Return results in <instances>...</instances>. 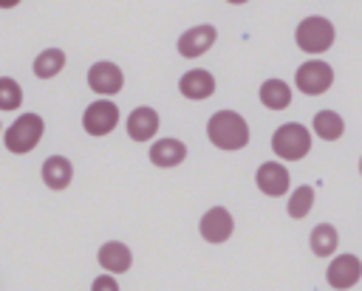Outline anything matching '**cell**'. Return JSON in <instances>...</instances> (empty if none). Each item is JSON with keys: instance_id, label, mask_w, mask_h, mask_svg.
Listing matches in <instances>:
<instances>
[{"instance_id": "cell-17", "label": "cell", "mask_w": 362, "mask_h": 291, "mask_svg": "<svg viewBox=\"0 0 362 291\" xmlns=\"http://www.w3.org/2000/svg\"><path fill=\"white\" fill-rule=\"evenodd\" d=\"M260 102L269 110H286L291 105V88L283 79H266L260 85Z\"/></svg>"}, {"instance_id": "cell-10", "label": "cell", "mask_w": 362, "mask_h": 291, "mask_svg": "<svg viewBox=\"0 0 362 291\" xmlns=\"http://www.w3.org/2000/svg\"><path fill=\"white\" fill-rule=\"evenodd\" d=\"M215 37H218L215 25H209V23L206 25H195V28H189V31H184L178 37V54L187 57V59H195V57L206 54L215 45Z\"/></svg>"}, {"instance_id": "cell-16", "label": "cell", "mask_w": 362, "mask_h": 291, "mask_svg": "<svg viewBox=\"0 0 362 291\" xmlns=\"http://www.w3.org/2000/svg\"><path fill=\"white\" fill-rule=\"evenodd\" d=\"M187 158V147L178 138H158L150 147V161L156 167H178Z\"/></svg>"}, {"instance_id": "cell-20", "label": "cell", "mask_w": 362, "mask_h": 291, "mask_svg": "<svg viewBox=\"0 0 362 291\" xmlns=\"http://www.w3.org/2000/svg\"><path fill=\"white\" fill-rule=\"evenodd\" d=\"M314 133L325 141H337L342 133H345V121L337 110H320L314 116Z\"/></svg>"}, {"instance_id": "cell-19", "label": "cell", "mask_w": 362, "mask_h": 291, "mask_svg": "<svg viewBox=\"0 0 362 291\" xmlns=\"http://www.w3.org/2000/svg\"><path fill=\"white\" fill-rule=\"evenodd\" d=\"M62 68H65V51H59V48H45V51L37 54V59H34V76H37V79H51V76H57Z\"/></svg>"}, {"instance_id": "cell-11", "label": "cell", "mask_w": 362, "mask_h": 291, "mask_svg": "<svg viewBox=\"0 0 362 291\" xmlns=\"http://www.w3.org/2000/svg\"><path fill=\"white\" fill-rule=\"evenodd\" d=\"M198 229H201V237H204V240H209V243H223V240H229V234H232V229H235V220H232V215H229L223 206H212L209 212H204Z\"/></svg>"}, {"instance_id": "cell-4", "label": "cell", "mask_w": 362, "mask_h": 291, "mask_svg": "<svg viewBox=\"0 0 362 291\" xmlns=\"http://www.w3.org/2000/svg\"><path fill=\"white\" fill-rule=\"evenodd\" d=\"M294 40H297L300 51H305V54H322V51H328L334 45V25L325 17H305L297 25Z\"/></svg>"}, {"instance_id": "cell-7", "label": "cell", "mask_w": 362, "mask_h": 291, "mask_svg": "<svg viewBox=\"0 0 362 291\" xmlns=\"http://www.w3.org/2000/svg\"><path fill=\"white\" fill-rule=\"evenodd\" d=\"M362 277V260L356 254H339L328 263L325 268V280L331 288L337 291H345V288H354Z\"/></svg>"}, {"instance_id": "cell-23", "label": "cell", "mask_w": 362, "mask_h": 291, "mask_svg": "<svg viewBox=\"0 0 362 291\" xmlns=\"http://www.w3.org/2000/svg\"><path fill=\"white\" fill-rule=\"evenodd\" d=\"M90 291H119V283L110 277V274H99L90 285Z\"/></svg>"}, {"instance_id": "cell-18", "label": "cell", "mask_w": 362, "mask_h": 291, "mask_svg": "<svg viewBox=\"0 0 362 291\" xmlns=\"http://www.w3.org/2000/svg\"><path fill=\"white\" fill-rule=\"evenodd\" d=\"M311 251L317 254V257H331L334 251H337V243H339V234H337V229L331 226V223H317L314 229H311Z\"/></svg>"}, {"instance_id": "cell-14", "label": "cell", "mask_w": 362, "mask_h": 291, "mask_svg": "<svg viewBox=\"0 0 362 291\" xmlns=\"http://www.w3.org/2000/svg\"><path fill=\"white\" fill-rule=\"evenodd\" d=\"M156 130H158V113L153 107H136L127 116V136L133 141H147L156 136Z\"/></svg>"}, {"instance_id": "cell-12", "label": "cell", "mask_w": 362, "mask_h": 291, "mask_svg": "<svg viewBox=\"0 0 362 291\" xmlns=\"http://www.w3.org/2000/svg\"><path fill=\"white\" fill-rule=\"evenodd\" d=\"M178 90H181V96L195 99V102L198 99H209L215 93V76L209 71H204V68H192V71H187L181 76Z\"/></svg>"}, {"instance_id": "cell-21", "label": "cell", "mask_w": 362, "mask_h": 291, "mask_svg": "<svg viewBox=\"0 0 362 291\" xmlns=\"http://www.w3.org/2000/svg\"><path fill=\"white\" fill-rule=\"evenodd\" d=\"M311 206H314V189L308 186V184H303V186H297L294 192H291V198H288V215L294 218V220H300V218H305L308 212H311Z\"/></svg>"}, {"instance_id": "cell-5", "label": "cell", "mask_w": 362, "mask_h": 291, "mask_svg": "<svg viewBox=\"0 0 362 291\" xmlns=\"http://www.w3.org/2000/svg\"><path fill=\"white\" fill-rule=\"evenodd\" d=\"M294 82H297V88H300L305 96H320V93H325V90L331 88L334 71H331V65L322 62V59H308V62H303V65L297 68Z\"/></svg>"}, {"instance_id": "cell-6", "label": "cell", "mask_w": 362, "mask_h": 291, "mask_svg": "<svg viewBox=\"0 0 362 291\" xmlns=\"http://www.w3.org/2000/svg\"><path fill=\"white\" fill-rule=\"evenodd\" d=\"M116 124H119V107L107 99H99V102L88 105L85 113H82V127L90 136H107Z\"/></svg>"}, {"instance_id": "cell-22", "label": "cell", "mask_w": 362, "mask_h": 291, "mask_svg": "<svg viewBox=\"0 0 362 291\" xmlns=\"http://www.w3.org/2000/svg\"><path fill=\"white\" fill-rule=\"evenodd\" d=\"M23 105V88L11 76H0V110H17Z\"/></svg>"}, {"instance_id": "cell-8", "label": "cell", "mask_w": 362, "mask_h": 291, "mask_svg": "<svg viewBox=\"0 0 362 291\" xmlns=\"http://www.w3.org/2000/svg\"><path fill=\"white\" fill-rule=\"evenodd\" d=\"M88 85H90V90H96L99 96H113V93L122 90L124 73H122V68L113 65V62H96V65H90V71H88Z\"/></svg>"}, {"instance_id": "cell-13", "label": "cell", "mask_w": 362, "mask_h": 291, "mask_svg": "<svg viewBox=\"0 0 362 291\" xmlns=\"http://www.w3.org/2000/svg\"><path fill=\"white\" fill-rule=\"evenodd\" d=\"M99 266L113 277V274H122V271H127L130 268V263H133V254H130V249L124 246V243H119V240H110V243H105L102 249H99Z\"/></svg>"}, {"instance_id": "cell-15", "label": "cell", "mask_w": 362, "mask_h": 291, "mask_svg": "<svg viewBox=\"0 0 362 291\" xmlns=\"http://www.w3.org/2000/svg\"><path fill=\"white\" fill-rule=\"evenodd\" d=\"M71 178H74V167H71V161L65 155L45 158V164H42V184L48 189H57L59 192V189H65L71 184Z\"/></svg>"}, {"instance_id": "cell-2", "label": "cell", "mask_w": 362, "mask_h": 291, "mask_svg": "<svg viewBox=\"0 0 362 291\" xmlns=\"http://www.w3.org/2000/svg\"><path fill=\"white\" fill-rule=\"evenodd\" d=\"M42 133H45V121H42V116H37V113H23V116H17V119L6 127V133H3V144H6L8 153L25 155V153H31V150L40 144Z\"/></svg>"}, {"instance_id": "cell-1", "label": "cell", "mask_w": 362, "mask_h": 291, "mask_svg": "<svg viewBox=\"0 0 362 291\" xmlns=\"http://www.w3.org/2000/svg\"><path fill=\"white\" fill-rule=\"evenodd\" d=\"M206 136L221 150H240L249 144V124L235 110H218L206 121Z\"/></svg>"}, {"instance_id": "cell-3", "label": "cell", "mask_w": 362, "mask_h": 291, "mask_svg": "<svg viewBox=\"0 0 362 291\" xmlns=\"http://www.w3.org/2000/svg\"><path fill=\"white\" fill-rule=\"evenodd\" d=\"M272 150L283 161H300L311 150V133L300 121H286L272 136Z\"/></svg>"}, {"instance_id": "cell-9", "label": "cell", "mask_w": 362, "mask_h": 291, "mask_svg": "<svg viewBox=\"0 0 362 291\" xmlns=\"http://www.w3.org/2000/svg\"><path fill=\"white\" fill-rule=\"evenodd\" d=\"M255 184L263 195L269 198H280L288 192V170L280 164V161H266L257 167L255 172Z\"/></svg>"}]
</instances>
